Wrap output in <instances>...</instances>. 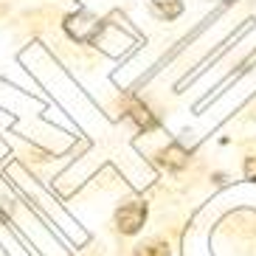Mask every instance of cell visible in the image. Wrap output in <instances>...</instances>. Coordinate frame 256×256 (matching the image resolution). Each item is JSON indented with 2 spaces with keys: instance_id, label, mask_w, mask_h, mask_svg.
Masks as SVG:
<instances>
[{
  "instance_id": "obj_1",
  "label": "cell",
  "mask_w": 256,
  "mask_h": 256,
  "mask_svg": "<svg viewBox=\"0 0 256 256\" xmlns=\"http://www.w3.org/2000/svg\"><path fill=\"white\" fill-rule=\"evenodd\" d=\"M144 222H146V206L144 203H127V206H121L118 214H116V226H118L121 234L141 231Z\"/></svg>"
},
{
  "instance_id": "obj_2",
  "label": "cell",
  "mask_w": 256,
  "mask_h": 256,
  "mask_svg": "<svg viewBox=\"0 0 256 256\" xmlns=\"http://www.w3.org/2000/svg\"><path fill=\"white\" fill-rule=\"evenodd\" d=\"M160 166H166V169H183V166L188 164V152L183 150V146H178V144H172L169 150L160 152Z\"/></svg>"
},
{
  "instance_id": "obj_3",
  "label": "cell",
  "mask_w": 256,
  "mask_h": 256,
  "mask_svg": "<svg viewBox=\"0 0 256 256\" xmlns=\"http://www.w3.org/2000/svg\"><path fill=\"white\" fill-rule=\"evenodd\" d=\"M130 116L136 118L138 127H146V130L155 127V118H152V113H150V110H146L144 104H132V107H130Z\"/></svg>"
},
{
  "instance_id": "obj_4",
  "label": "cell",
  "mask_w": 256,
  "mask_h": 256,
  "mask_svg": "<svg viewBox=\"0 0 256 256\" xmlns=\"http://www.w3.org/2000/svg\"><path fill=\"white\" fill-rule=\"evenodd\" d=\"M132 256H169V248H166L164 242H150V245H141L136 248Z\"/></svg>"
},
{
  "instance_id": "obj_5",
  "label": "cell",
  "mask_w": 256,
  "mask_h": 256,
  "mask_svg": "<svg viewBox=\"0 0 256 256\" xmlns=\"http://www.w3.org/2000/svg\"><path fill=\"white\" fill-rule=\"evenodd\" d=\"M245 174H248L250 180H256V158H248V164H245Z\"/></svg>"
}]
</instances>
